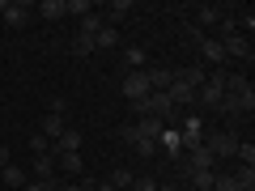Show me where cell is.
I'll return each mask as SVG.
<instances>
[{
	"label": "cell",
	"mask_w": 255,
	"mask_h": 191,
	"mask_svg": "<svg viewBox=\"0 0 255 191\" xmlns=\"http://www.w3.org/2000/svg\"><path fill=\"white\" fill-rule=\"evenodd\" d=\"M0 17H4V26L21 30L30 21V4H26V0H13V4H9V0H0Z\"/></svg>",
	"instance_id": "1"
},
{
	"label": "cell",
	"mask_w": 255,
	"mask_h": 191,
	"mask_svg": "<svg viewBox=\"0 0 255 191\" xmlns=\"http://www.w3.org/2000/svg\"><path fill=\"white\" fill-rule=\"evenodd\" d=\"M124 94H128V102H145L149 94V77H145V68H140V73H128L124 77Z\"/></svg>",
	"instance_id": "2"
},
{
	"label": "cell",
	"mask_w": 255,
	"mask_h": 191,
	"mask_svg": "<svg viewBox=\"0 0 255 191\" xmlns=\"http://www.w3.org/2000/svg\"><path fill=\"white\" fill-rule=\"evenodd\" d=\"M221 51H226V60H243V64H251V43H247L243 34H230V38H221Z\"/></svg>",
	"instance_id": "3"
},
{
	"label": "cell",
	"mask_w": 255,
	"mask_h": 191,
	"mask_svg": "<svg viewBox=\"0 0 255 191\" xmlns=\"http://www.w3.org/2000/svg\"><path fill=\"white\" fill-rule=\"evenodd\" d=\"M204 145H209L213 157H230V153H238V136H234V132H213Z\"/></svg>",
	"instance_id": "4"
},
{
	"label": "cell",
	"mask_w": 255,
	"mask_h": 191,
	"mask_svg": "<svg viewBox=\"0 0 255 191\" xmlns=\"http://www.w3.org/2000/svg\"><path fill=\"white\" fill-rule=\"evenodd\" d=\"M196 47H200V64H204V68H209V64H213V68H221V64H226V51H221V43H217L213 34H204Z\"/></svg>",
	"instance_id": "5"
},
{
	"label": "cell",
	"mask_w": 255,
	"mask_h": 191,
	"mask_svg": "<svg viewBox=\"0 0 255 191\" xmlns=\"http://www.w3.org/2000/svg\"><path fill=\"white\" fill-rule=\"evenodd\" d=\"M204 77H209V68H204V64H191V68H179V73H174V81H183L187 90H200Z\"/></svg>",
	"instance_id": "6"
},
{
	"label": "cell",
	"mask_w": 255,
	"mask_h": 191,
	"mask_svg": "<svg viewBox=\"0 0 255 191\" xmlns=\"http://www.w3.org/2000/svg\"><path fill=\"white\" fill-rule=\"evenodd\" d=\"M170 102H174V110H183V106H196V90H187L183 81H170Z\"/></svg>",
	"instance_id": "7"
},
{
	"label": "cell",
	"mask_w": 255,
	"mask_h": 191,
	"mask_svg": "<svg viewBox=\"0 0 255 191\" xmlns=\"http://www.w3.org/2000/svg\"><path fill=\"white\" fill-rule=\"evenodd\" d=\"M60 153H81V132H73V127H68V132L51 145V157H60Z\"/></svg>",
	"instance_id": "8"
},
{
	"label": "cell",
	"mask_w": 255,
	"mask_h": 191,
	"mask_svg": "<svg viewBox=\"0 0 255 191\" xmlns=\"http://www.w3.org/2000/svg\"><path fill=\"white\" fill-rule=\"evenodd\" d=\"M132 9H136V4H132V0H115V4H107V13H102V21H107V26L115 30L119 21H124L128 13H132Z\"/></svg>",
	"instance_id": "9"
},
{
	"label": "cell",
	"mask_w": 255,
	"mask_h": 191,
	"mask_svg": "<svg viewBox=\"0 0 255 191\" xmlns=\"http://www.w3.org/2000/svg\"><path fill=\"white\" fill-rule=\"evenodd\" d=\"M217 21H221V9H217V4H200V9H196V21H191V26H196V30H213Z\"/></svg>",
	"instance_id": "10"
},
{
	"label": "cell",
	"mask_w": 255,
	"mask_h": 191,
	"mask_svg": "<svg viewBox=\"0 0 255 191\" xmlns=\"http://www.w3.org/2000/svg\"><path fill=\"white\" fill-rule=\"evenodd\" d=\"M81 170H85L81 153H60L55 157V174H81Z\"/></svg>",
	"instance_id": "11"
},
{
	"label": "cell",
	"mask_w": 255,
	"mask_h": 191,
	"mask_svg": "<svg viewBox=\"0 0 255 191\" xmlns=\"http://www.w3.org/2000/svg\"><path fill=\"white\" fill-rule=\"evenodd\" d=\"M64 132H68V123H64V115H43V136L51 140V145H55V140L64 136Z\"/></svg>",
	"instance_id": "12"
},
{
	"label": "cell",
	"mask_w": 255,
	"mask_h": 191,
	"mask_svg": "<svg viewBox=\"0 0 255 191\" xmlns=\"http://www.w3.org/2000/svg\"><path fill=\"white\" fill-rule=\"evenodd\" d=\"M183 174L191 179V187H196V191H213V179H217L213 170H183Z\"/></svg>",
	"instance_id": "13"
},
{
	"label": "cell",
	"mask_w": 255,
	"mask_h": 191,
	"mask_svg": "<svg viewBox=\"0 0 255 191\" xmlns=\"http://www.w3.org/2000/svg\"><path fill=\"white\" fill-rule=\"evenodd\" d=\"M30 170H34L38 179H47V174H55V157H51V153H34V162H30Z\"/></svg>",
	"instance_id": "14"
},
{
	"label": "cell",
	"mask_w": 255,
	"mask_h": 191,
	"mask_svg": "<svg viewBox=\"0 0 255 191\" xmlns=\"http://www.w3.org/2000/svg\"><path fill=\"white\" fill-rule=\"evenodd\" d=\"M60 187H64V174H47V179L26 183V191H60Z\"/></svg>",
	"instance_id": "15"
},
{
	"label": "cell",
	"mask_w": 255,
	"mask_h": 191,
	"mask_svg": "<svg viewBox=\"0 0 255 191\" xmlns=\"http://www.w3.org/2000/svg\"><path fill=\"white\" fill-rule=\"evenodd\" d=\"M0 183H9V187H26V170H21V166H4V170H0Z\"/></svg>",
	"instance_id": "16"
},
{
	"label": "cell",
	"mask_w": 255,
	"mask_h": 191,
	"mask_svg": "<svg viewBox=\"0 0 255 191\" xmlns=\"http://www.w3.org/2000/svg\"><path fill=\"white\" fill-rule=\"evenodd\" d=\"M102 26H107V21H102V13H85V17H81V30H77V34L94 38V34H98V30H102Z\"/></svg>",
	"instance_id": "17"
},
{
	"label": "cell",
	"mask_w": 255,
	"mask_h": 191,
	"mask_svg": "<svg viewBox=\"0 0 255 191\" xmlns=\"http://www.w3.org/2000/svg\"><path fill=\"white\" fill-rule=\"evenodd\" d=\"M98 47H119V30H111V26H102L98 34H94V51Z\"/></svg>",
	"instance_id": "18"
},
{
	"label": "cell",
	"mask_w": 255,
	"mask_h": 191,
	"mask_svg": "<svg viewBox=\"0 0 255 191\" xmlns=\"http://www.w3.org/2000/svg\"><path fill=\"white\" fill-rule=\"evenodd\" d=\"M247 90H251V81L243 73H226V94H247Z\"/></svg>",
	"instance_id": "19"
},
{
	"label": "cell",
	"mask_w": 255,
	"mask_h": 191,
	"mask_svg": "<svg viewBox=\"0 0 255 191\" xmlns=\"http://www.w3.org/2000/svg\"><path fill=\"white\" fill-rule=\"evenodd\" d=\"M38 13H43L47 21H55V17H64L68 9H64V0H43V4H38Z\"/></svg>",
	"instance_id": "20"
},
{
	"label": "cell",
	"mask_w": 255,
	"mask_h": 191,
	"mask_svg": "<svg viewBox=\"0 0 255 191\" xmlns=\"http://www.w3.org/2000/svg\"><path fill=\"white\" fill-rule=\"evenodd\" d=\"M157 145H166V149H170V157H174V162H179V153H183V145H179V132H170V127H166V132H162V140H157Z\"/></svg>",
	"instance_id": "21"
},
{
	"label": "cell",
	"mask_w": 255,
	"mask_h": 191,
	"mask_svg": "<svg viewBox=\"0 0 255 191\" xmlns=\"http://www.w3.org/2000/svg\"><path fill=\"white\" fill-rule=\"evenodd\" d=\"M213 191H243V183H238L234 174H217V179H213Z\"/></svg>",
	"instance_id": "22"
},
{
	"label": "cell",
	"mask_w": 255,
	"mask_h": 191,
	"mask_svg": "<svg viewBox=\"0 0 255 191\" xmlns=\"http://www.w3.org/2000/svg\"><path fill=\"white\" fill-rule=\"evenodd\" d=\"M238 162H243V166H255V145H251V140H238Z\"/></svg>",
	"instance_id": "23"
},
{
	"label": "cell",
	"mask_w": 255,
	"mask_h": 191,
	"mask_svg": "<svg viewBox=\"0 0 255 191\" xmlns=\"http://www.w3.org/2000/svg\"><path fill=\"white\" fill-rule=\"evenodd\" d=\"M73 55H94V38H85V34H73Z\"/></svg>",
	"instance_id": "24"
},
{
	"label": "cell",
	"mask_w": 255,
	"mask_h": 191,
	"mask_svg": "<svg viewBox=\"0 0 255 191\" xmlns=\"http://www.w3.org/2000/svg\"><path fill=\"white\" fill-rule=\"evenodd\" d=\"M111 187H115V191H128V187H132V174H128V170H115V174H111Z\"/></svg>",
	"instance_id": "25"
},
{
	"label": "cell",
	"mask_w": 255,
	"mask_h": 191,
	"mask_svg": "<svg viewBox=\"0 0 255 191\" xmlns=\"http://www.w3.org/2000/svg\"><path fill=\"white\" fill-rule=\"evenodd\" d=\"M64 9L77 13V17H85V13H94V4H90V0H64Z\"/></svg>",
	"instance_id": "26"
},
{
	"label": "cell",
	"mask_w": 255,
	"mask_h": 191,
	"mask_svg": "<svg viewBox=\"0 0 255 191\" xmlns=\"http://www.w3.org/2000/svg\"><path fill=\"white\" fill-rule=\"evenodd\" d=\"M30 149H34V153H51V140H47L43 132H34V136H30Z\"/></svg>",
	"instance_id": "27"
},
{
	"label": "cell",
	"mask_w": 255,
	"mask_h": 191,
	"mask_svg": "<svg viewBox=\"0 0 255 191\" xmlns=\"http://www.w3.org/2000/svg\"><path fill=\"white\" fill-rule=\"evenodd\" d=\"M128 64L140 73V68H145V51H140V47H128Z\"/></svg>",
	"instance_id": "28"
},
{
	"label": "cell",
	"mask_w": 255,
	"mask_h": 191,
	"mask_svg": "<svg viewBox=\"0 0 255 191\" xmlns=\"http://www.w3.org/2000/svg\"><path fill=\"white\" fill-rule=\"evenodd\" d=\"M128 191H157V179H132Z\"/></svg>",
	"instance_id": "29"
},
{
	"label": "cell",
	"mask_w": 255,
	"mask_h": 191,
	"mask_svg": "<svg viewBox=\"0 0 255 191\" xmlns=\"http://www.w3.org/2000/svg\"><path fill=\"white\" fill-rule=\"evenodd\" d=\"M64 106H68L64 98H51V102H47V115H64Z\"/></svg>",
	"instance_id": "30"
},
{
	"label": "cell",
	"mask_w": 255,
	"mask_h": 191,
	"mask_svg": "<svg viewBox=\"0 0 255 191\" xmlns=\"http://www.w3.org/2000/svg\"><path fill=\"white\" fill-rule=\"evenodd\" d=\"M4 166H13V157H9V149H0V170H4Z\"/></svg>",
	"instance_id": "31"
},
{
	"label": "cell",
	"mask_w": 255,
	"mask_h": 191,
	"mask_svg": "<svg viewBox=\"0 0 255 191\" xmlns=\"http://www.w3.org/2000/svg\"><path fill=\"white\" fill-rule=\"evenodd\" d=\"M60 191H85V187H81V183H64Z\"/></svg>",
	"instance_id": "32"
}]
</instances>
